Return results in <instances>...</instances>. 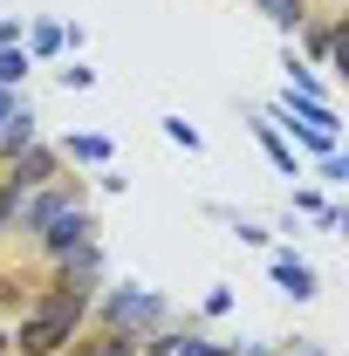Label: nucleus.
<instances>
[{
    "mask_svg": "<svg viewBox=\"0 0 349 356\" xmlns=\"http://www.w3.org/2000/svg\"><path fill=\"white\" fill-rule=\"evenodd\" d=\"M21 48H28L35 62H55V55H69V48H62V21H48V14H35V21L21 28Z\"/></svg>",
    "mask_w": 349,
    "mask_h": 356,
    "instance_id": "obj_11",
    "label": "nucleus"
},
{
    "mask_svg": "<svg viewBox=\"0 0 349 356\" xmlns=\"http://www.w3.org/2000/svg\"><path fill=\"white\" fill-rule=\"evenodd\" d=\"M281 356H329V350H322V343H295V350L281 343Z\"/></svg>",
    "mask_w": 349,
    "mask_h": 356,
    "instance_id": "obj_25",
    "label": "nucleus"
},
{
    "mask_svg": "<svg viewBox=\"0 0 349 356\" xmlns=\"http://www.w3.org/2000/svg\"><path fill=\"white\" fill-rule=\"evenodd\" d=\"M89 322H103V329H131V336H151V329H165V322H172V302H165L158 288H144V281H103V288H96V302H89Z\"/></svg>",
    "mask_w": 349,
    "mask_h": 356,
    "instance_id": "obj_3",
    "label": "nucleus"
},
{
    "mask_svg": "<svg viewBox=\"0 0 349 356\" xmlns=\"http://www.w3.org/2000/svg\"><path fill=\"white\" fill-rule=\"evenodd\" d=\"M55 83L69 89V96H83V89H96V69H89L83 55H69V62H62V69H55Z\"/></svg>",
    "mask_w": 349,
    "mask_h": 356,
    "instance_id": "obj_16",
    "label": "nucleus"
},
{
    "mask_svg": "<svg viewBox=\"0 0 349 356\" xmlns=\"http://www.w3.org/2000/svg\"><path fill=\"white\" fill-rule=\"evenodd\" d=\"M158 124H165V144H178V151H199V144H206V137L192 131L185 117H158Z\"/></svg>",
    "mask_w": 349,
    "mask_h": 356,
    "instance_id": "obj_18",
    "label": "nucleus"
},
{
    "mask_svg": "<svg viewBox=\"0 0 349 356\" xmlns=\"http://www.w3.org/2000/svg\"><path fill=\"white\" fill-rule=\"evenodd\" d=\"M254 7H261V14L274 21V28H281V35H295V28H302L308 14H315L308 0H254Z\"/></svg>",
    "mask_w": 349,
    "mask_h": 356,
    "instance_id": "obj_14",
    "label": "nucleus"
},
{
    "mask_svg": "<svg viewBox=\"0 0 349 356\" xmlns=\"http://www.w3.org/2000/svg\"><path fill=\"white\" fill-rule=\"evenodd\" d=\"M0 178H14V185H48V178H62V158H55V144H28V151H14V158H0Z\"/></svg>",
    "mask_w": 349,
    "mask_h": 356,
    "instance_id": "obj_7",
    "label": "nucleus"
},
{
    "mask_svg": "<svg viewBox=\"0 0 349 356\" xmlns=\"http://www.w3.org/2000/svg\"><path fill=\"white\" fill-rule=\"evenodd\" d=\"M315 172H322V185H343V178H349V158H343V151H329V158H315Z\"/></svg>",
    "mask_w": 349,
    "mask_h": 356,
    "instance_id": "obj_20",
    "label": "nucleus"
},
{
    "mask_svg": "<svg viewBox=\"0 0 349 356\" xmlns=\"http://www.w3.org/2000/svg\"><path fill=\"white\" fill-rule=\"evenodd\" d=\"M267 124L274 131H295L308 158H329V151H343V117H336V103H322V96H295V89H281V103L267 110Z\"/></svg>",
    "mask_w": 349,
    "mask_h": 356,
    "instance_id": "obj_4",
    "label": "nucleus"
},
{
    "mask_svg": "<svg viewBox=\"0 0 349 356\" xmlns=\"http://www.w3.org/2000/svg\"><path fill=\"white\" fill-rule=\"evenodd\" d=\"M267 274H274V288H281L288 302H315V295H322V274H315L302 254H288V247H267Z\"/></svg>",
    "mask_w": 349,
    "mask_h": 356,
    "instance_id": "obj_6",
    "label": "nucleus"
},
{
    "mask_svg": "<svg viewBox=\"0 0 349 356\" xmlns=\"http://www.w3.org/2000/svg\"><path fill=\"white\" fill-rule=\"evenodd\" d=\"M55 158H62V165H96V172H103V165L117 158V144H110L103 131H69L62 144H55Z\"/></svg>",
    "mask_w": 349,
    "mask_h": 356,
    "instance_id": "obj_9",
    "label": "nucleus"
},
{
    "mask_svg": "<svg viewBox=\"0 0 349 356\" xmlns=\"http://www.w3.org/2000/svg\"><path fill=\"white\" fill-rule=\"evenodd\" d=\"M21 28H28V14H0V48H21Z\"/></svg>",
    "mask_w": 349,
    "mask_h": 356,
    "instance_id": "obj_22",
    "label": "nucleus"
},
{
    "mask_svg": "<svg viewBox=\"0 0 349 356\" xmlns=\"http://www.w3.org/2000/svg\"><path fill=\"white\" fill-rule=\"evenodd\" d=\"M233 233H240V247H274V233L261 220H233Z\"/></svg>",
    "mask_w": 349,
    "mask_h": 356,
    "instance_id": "obj_21",
    "label": "nucleus"
},
{
    "mask_svg": "<svg viewBox=\"0 0 349 356\" xmlns=\"http://www.w3.org/2000/svg\"><path fill=\"white\" fill-rule=\"evenodd\" d=\"M21 103H28V89H0V124H7V117H14Z\"/></svg>",
    "mask_w": 349,
    "mask_h": 356,
    "instance_id": "obj_24",
    "label": "nucleus"
},
{
    "mask_svg": "<svg viewBox=\"0 0 349 356\" xmlns=\"http://www.w3.org/2000/svg\"><path fill=\"white\" fill-rule=\"evenodd\" d=\"M199 315H206V322H219V315H233V288H206V302H199Z\"/></svg>",
    "mask_w": 349,
    "mask_h": 356,
    "instance_id": "obj_19",
    "label": "nucleus"
},
{
    "mask_svg": "<svg viewBox=\"0 0 349 356\" xmlns=\"http://www.w3.org/2000/svg\"><path fill=\"white\" fill-rule=\"evenodd\" d=\"M336 42H343V21H329V14H308L302 28L288 35V48L302 55L308 69H336Z\"/></svg>",
    "mask_w": 349,
    "mask_h": 356,
    "instance_id": "obj_5",
    "label": "nucleus"
},
{
    "mask_svg": "<svg viewBox=\"0 0 349 356\" xmlns=\"http://www.w3.org/2000/svg\"><path fill=\"white\" fill-rule=\"evenodd\" d=\"M226 356H281V343H226Z\"/></svg>",
    "mask_w": 349,
    "mask_h": 356,
    "instance_id": "obj_23",
    "label": "nucleus"
},
{
    "mask_svg": "<svg viewBox=\"0 0 349 356\" xmlns=\"http://www.w3.org/2000/svg\"><path fill=\"white\" fill-rule=\"evenodd\" d=\"M35 76V55L28 48H0V89H28Z\"/></svg>",
    "mask_w": 349,
    "mask_h": 356,
    "instance_id": "obj_15",
    "label": "nucleus"
},
{
    "mask_svg": "<svg viewBox=\"0 0 349 356\" xmlns=\"http://www.w3.org/2000/svg\"><path fill=\"white\" fill-rule=\"evenodd\" d=\"M69 356H137V336H131V329H103V322H89L83 336L69 343Z\"/></svg>",
    "mask_w": 349,
    "mask_h": 356,
    "instance_id": "obj_10",
    "label": "nucleus"
},
{
    "mask_svg": "<svg viewBox=\"0 0 349 356\" xmlns=\"http://www.w3.org/2000/svg\"><path fill=\"white\" fill-rule=\"evenodd\" d=\"M89 240H103V220H96V206H89L83 192L69 199V206H55L42 220V233L28 240V261L42 267V274H55V267L69 261V254H83Z\"/></svg>",
    "mask_w": 349,
    "mask_h": 356,
    "instance_id": "obj_2",
    "label": "nucleus"
},
{
    "mask_svg": "<svg viewBox=\"0 0 349 356\" xmlns=\"http://www.w3.org/2000/svg\"><path fill=\"white\" fill-rule=\"evenodd\" d=\"M35 137H42V117H35V103H21V110H14V117L0 124V158H14V151H28Z\"/></svg>",
    "mask_w": 349,
    "mask_h": 356,
    "instance_id": "obj_12",
    "label": "nucleus"
},
{
    "mask_svg": "<svg viewBox=\"0 0 349 356\" xmlns=\"http://www.w3.org/2000/svg\"><path fill=\"white\" fill-rule=\"evenodd\" d=\"M281 76H288V83H281V89H295V96H322V103H329V89H322V76L308 69V62H302V55H295V48L281 55Z\"/></svg>",
    "mask_w": 349,
    "mask_h": 356,
    "instance_id": "obj_13",
    "label": "nucleus"
},
{
    "mask_svg": "<svg viewBox=\"0 0 349 356\" xmlns=\"http://www.w3.org/2000/svg\"><path fill=\"white\" fill-rule=\"evenodd\" d=\"M89 302H96V288L83 281H69V274H48L42 288H35V302L14 315V356H69V343L89 329Z\"/></svg>",
    "mask_w": 349,
    "mask_h": 356,
    "instance_id": "obj_1",
    "label": "nucleus"
},
{
    "mask_svg": "<svg viewBox=\"0 0 349 356\" xmlns=\"http://www.w3.org/2000/svg\"><path fill=\"white\" fill-rule=\"evenodd\" d=\"M172 356H226V343H219V336H206V329H185Z\"/></svg>",
    "mask_w": 349,
    "mask_h": 356,
    "instance_id": "obj_17",
    "label": "nucleus"
},
{
    "mask_svg": "<svg viewBox=\"0 0 349 356\" xmlns=\"http://www.w3.org/2000/svg\"><path fill=\"white\" fill-rule=\"evenodd\" d=\"M254 144L267 151V165H274L281 178H302V151L288 144V131H274V124H267V110H254Z\"/></svg>",
    "mask_w": 349,
    "mask_h": 356,
    "instance_id": "obj_8",
    "label": "nucleus"
}]
</instances>
